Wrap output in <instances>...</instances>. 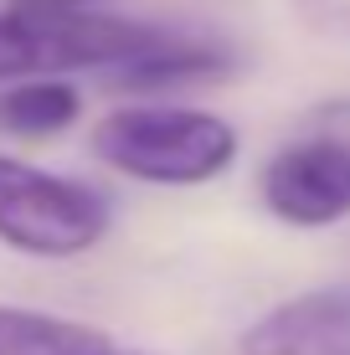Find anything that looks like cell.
Here are the masks:
<instances>
[{
    "label": "cell",
    "mask_w": 350,
    "mask_h": 355,
    "mask_svg": "<svg viewBox=\"0 0 350 355\" xmlns=\"http://www.w3.org/2000/svg\"><path fill=\"white\" fill-rule=\"evenodd\" d=\"M237 355H350V284L304 288L273 304L237 335Z\"/></svg>",
    "instance_id": "cell-5"
},
{
    "label": "cell",
    "mask_w": 350,
    "mask_h": 355,
    "mask_svg": "<svg viewBox=\"0 0 350 355\" xmlns=\"http://www.w3.org/2000/svg\"><path fill=\"white\" fill-rule=\"evenodd\" d=\"M108 196L88 180L52 175L0 155V242L26 258H82L108 232Z\"/></svg>",
    "instance_id": "cell-3"
},
{
    "label": "cell",
    "mask_w": 350,
    "mask_h": 355,
    "mask_svg": "<svg viewBox=\"0 0 350 355\" xmlns=\"http://www.w3.org/2000/svg\"><path fill=\"white\" fill-rule=\"evenodd\" d=\"M263 206L288 227H335L350 216V144L335 134L294 139L263 165Z\"/></svg>",
    "instance_id": "cell-4"
},
{
    "label": "cell",
    "mask_w": 350,
    "mask_h": 355,
    "mask_svg": "<svg viewBox=\"0 0 350 355\" xmlns=\"http://www.w3.org/2000/svg\"><path fill=\"white\" fill-rule=\"evenodd\" d=\"M237 129L222 114L180 103L114 108L93 129V155L144 186H207L237 160Z\"/></svg>",
    "instance_id": "cell-2"
},
{
    "label": "cell",
    "mask_w": 350,
    "mask_h": 355,
    "mask_svg": "<svg viewBox=\"0 0 350 355\" xmlns=\"http://www.w3.org/2000/svg\"><path fill=\"white\" fill-rule=\"evenodd\" d=\"M82 93L67 78H10L0 83V134L16 139H52L78 124Z\"/></svg>",
    "instance_id": "cell-8"
},
{
    "label": "cell",
    "mask_w": 350,
    "mask_h": 355,
    "mask_svg": "<svg viewBox=\"0 0 350 355\" xmlns=\"http://www.w3.org/2000/svg\"><path fill=\"white\" fill-rule=\"evenodd\" d=\"M124 88H139V93H160V88H186V83H211V78H227L232 72V52L216 42H191V36H155L144 52H134L129 62L108 67Z\"/></svg>",
    "instance_id": "cell-6"
},
{
    "label": "cell",
    "mask_w": 350,
    "mask_h": 355,
    "mask_svg": "<svg viewBox=\"0 0 350 355\" xmlns=\"http://www.w3.org/2000/svg\"><path fill=\"white\" fill-rule=\"evenodd\" d=\"M165 36L160 26L114 16L98 0H6L0 10V83L62 78L78 67H119Z\"/></svg>",
    "instance_id": "cell-1"
},
{
    "label": "cell",
    "mask_w": 350,
    "mask_h": 355,
    "mask_svg": "<svg viewBox=\"0 0 350 355\" xmlns=\"http://www.w3.org/2000/svg\"><path fill=\"white\" fill-rule=\"evenodd\" d=\"M0 355H124V350L98 324L0 304Z\"/></svg>",
    "instance_id": "cell-7"
}]
</instances>
